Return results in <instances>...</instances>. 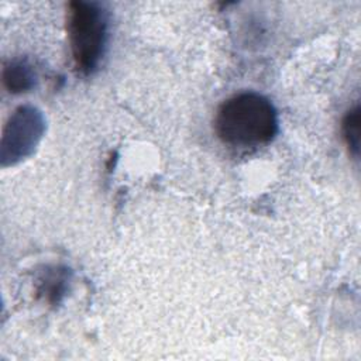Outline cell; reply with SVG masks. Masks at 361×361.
<instances>
[{
  "label": "cell",
  "instance_id": "1",
  "mask_svg": "<svg viewBox=\"0 0 361 361\" xmlns=\"http://www.w3.org/2000/svg\"><path fill=\"white\" fill-rule=\"evenodd\" d=\"M217 137L231 147H258L278 131V114L262 94L243 92L224 100L214 117Z\"/></svg>",
  "mask_w": 361,
  "mask_h": 361
},
{
  "label": "cell",
  "instance_id": "2",
  "mask_svg": "<svg viewBox=\"0 0 361 361\" xmlns=\"http://www.w3.org/2000/svg\"><path fill=\"white\" fill-rule=\"evenodd\" d=\"M68 35L75 66L82 73H92L106 45L107 18L103 8L96 3H69Z\"/></svg>",
  "mask_w": 361,
  "mask_h": 361
},
{
  "label": "cell",
  "instance_id": "3",
  "mask_svg": "<svg viewBox=\"0 0 361 361\" xmlns=\"http://www.w3.org/2000/svg\"><path fill=\"white\" fill-rule=\"evenodd\" d=\"M343 137L351 154L358 155L360 149V107L351 109L343 120Z\"/></svg>",
  "mask_w": 361,
  "mask_h": 361
}]
</instances>
